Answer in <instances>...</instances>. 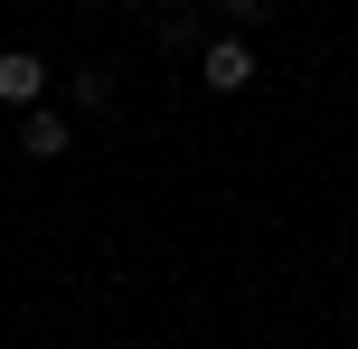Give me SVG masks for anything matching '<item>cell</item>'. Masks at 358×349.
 I'll return each mask as SVG.
<instances>
[{
	"instance_id": "cell-1",
	"label": "cell",
	"mask_w": 358,
	"mask_h": 349,
	"mask_svg": "<svg viewBox=\"0 0 358 349\" xmlns=\"http://www.w3.org/2000/svg\"><path fill=\"white\" fill-rule=\"evenodd\" d=\"M198 76H208V94H245V85H255V38L217 29L208 48H198Z\"/></svg>"
},
{
	"instance_id": "cell-2",
	"label": "cell",
	"mask_w": 358,
	"mask_h": 349,
	"mask_svg": "<svg viewBox=\"0 0 358 349\" xmlns=\"http://www.w3.org/2000/svg\"><path fill=\"white\" fill-rule=\"evenodd\" d=\"M66 142H76V123L57 104H29V113H19V151H29V161H66Z\"/></svg>"
},
{
	"instance_id": "cell-3",
	"label": "cell",
	"mask_w": 358,
	"mask_h": 349,
	"mask_svg": "<svg viewBox=\"0 0 358 349\" xmlns=\"http://www.w3.org/2000/svg\"><path fill=\"white\" fill-rule=\"evenodd\" d=\"M48 94V57L38 48H0V104H38Z\"/></svg>"
},
{
	"instance_id": "cell-4",
	"label": "cell",
	"mask_w": 358,
	"mask_h": 349,
	"mask_svg": "<svg viewBox=\"0 0 358 349\" xmlns=\"http://www.w3.org/2000/svg\"><path fill=\"white\" fill-rule=\"evenodd\" d=\"M151 38H161V48H179V57H189V48H208V38H198V19H189V10H161V19H151Z\"/></svg>"
},
{
	"instance_id": "cell-5",
	"label": "cell",
	"mask_w": 358,
	"mask_h": 349,
	"mask_svg": "<svg viewBox=\"0 0 358 349\" xmlns=\"http://www.w3.org/2000/svg\"><path fill=\"white\" fill-rule=\"evenodd\" d=\"M217 19H227V29H236V38H245V29H255V19H264V0H217Z\"/></svg>"
}]
</instances>
